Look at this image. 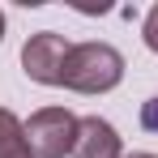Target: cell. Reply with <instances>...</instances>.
<instances>
[{"instance_id": "cell-1", "label": "cell", "mask_w": 158, "mask_h": 158, "mask_svg": "<svg viewBox=\"0 0 158 158\" xmlns=\"http://www.w3.org/2000/svg\"><path fill=\"white\" fill-rule=\"evenodd\" d=\"M124 81V56L111 43H77L64 60V90L73 94H107Z\"/></svg>"}, {"instance_id": "cell-2", "label": "cell", "mask_w": 158, "mask_h": 158, "mask_svg": "<svg viewBox=\"0 0 158 158\" xmlns=\"http://www.w3.org/2000/svg\"><path fill=\"white\" fill-rule=\"evenodd\" d=\"M77 128L81 120L69 107H39L26 120V141L34 158H69L77 150Z\"/></svg>"}, {"instance_id": "cell-3", "label": "cell", "mask_w": 158, "mask_h": 158, "mask_svg": "<svg viewBox=\"0 0 158 158\" xmlns=\"http://www.w3.org/2000/svg\"><path fill=\"white\" fill-rule=\"evenodd\" d=\"M69 52H73V43L64 34H56V30L30 34L26 47H22V69L39 85H64V60H69Z\"/></svg>"}, {"instance_id": "cell-4", "label": "cell", "mask_w": 158, "mask_h": 158, "mask_svg": "<svg viewBox=\"0 0 158 158\" xmlns=\"http://www.w3.org/2000/svg\"><path fill=\"white\" fill-rule=\"evenodd\" d=\"M73 158H124V150H120V132L111 128L103 115H81Z\"/></svg>"}, {"instance_id": "cell-5", "label": "cell", "mask_w": 158, "mask_h": 158, "mask_svg": "<svg viewBox=\"0 0 158 158\" xmlns=\"http://www.w3.org/2000/svg\"><path fill=\"white\" fill-rule=\"evenodd\" d=\"M0 158H34V150L26 141V124L9 107H0Z\"/></svg>"}, {"instance_id": "cell-6", "label": "cell", "mask_w": 158, "mask_h": 158, "mask_svg": "<svg viewBox=\"0 0 158 158\" xmlns=\"http://www.w3.org/2000/svg\"><path fill=\"white\" fill-rule=\"evenodd\" d=\"M141 128L158 132V98H145V103H141Z\"/></svg>"}, {"instance_id": "cell-7", "label": "cell", "mask_w": 158, "mask_h": 158, "mask_svg": "<svg viewBox=\"0 0 158 158\" xmlns=\"http://www.w3.org/2000/svg\"><path fill=\"white\" fill-rule=\"evenodd\" d=\"M145 47H150V52H158V4L145 13Z\"/></svg>"}, {"instance_id": "cell-8", "label": "cell", "mask_w": 158, "mask_h": 158, "mask_svg": "<svg viewBox=\"0 0 158 158\" xmlns=\"http://www.w3.org/2000/svg\"><path fill=\"white\" fill-rule=\"evenodd\" d=\"M124 158H158V154H124Z\"/></svg>"}, {"instance_id": "cell-9", "label": "cell", "mask_w": 158, "mask_h": 158, "mask_svg": "<svg viewBox=\"0 0 158 158\" xmlns=\"http://www.w3.org/2000/svg\"><path fill=\"white\" fill-rule=\"evenodd\" d=\"M0 39H4V13H0Z\"/></svg>"}]
</instances>
